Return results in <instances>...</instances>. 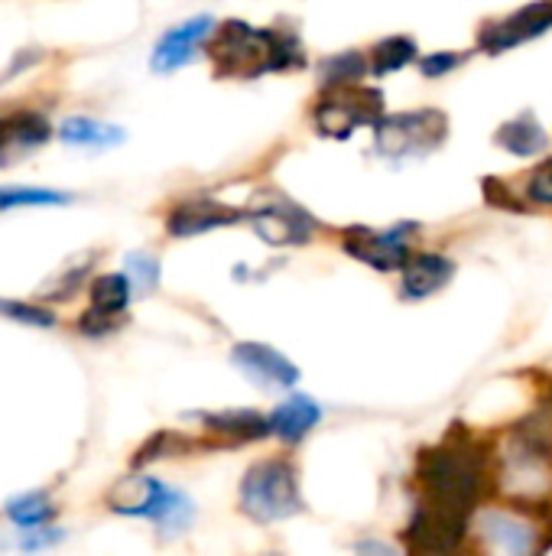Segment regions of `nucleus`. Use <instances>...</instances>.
I'll use <instances>...</instances> for the list:
<instances>
[{"label": "nucleus", "instance_id": "nucleus-8", "mask_svg": "<svg viewBox=\"0 0 552 556\" xmlns=\"http://www.w3.org/2000/svg\"><path fill=\"white\" fill-rule=\"evenodd\" d=\"M416 231H420V225H413V222H400V225L384 228V231L351 225L342 235V248L355 261H361V264H368V267H374L381 274H390V270H403V264L410 261V244H413L410 238Z\"/></svg>", "mask_w": 552, "mask_h": 556}, {"label": "nucleus", "instance_id": "nucleus-21", "mask_svg": "<svg viewBox=\"0 0 552 556\" xmlns=\"http://www.w3.org/2000/svg\"><path fill=\"white\" fill-rule=\"evenodd\" d=\"M495 140L508 153H514V156H537V153H543L550 147V134L543 130V124L530 111L511 117L508 124H501L498 134H495Z\"/></svg>", "mask_w": 552, "mask_h": 556}, {"label": "nucleus", "instance_id": "nucleus-10", "mask_svg": "<svg viewBox=\"0 0 552 556\" xmlns=\"http://www.w3.org/2000/svg\"><path fill=\"white\" fill-rule=\"evenodd\" d=\"M133 300V283L127 274H101L91 283V309L78 319V332L88 339H104L124 326V313Z\"/></svg>", "mask_w": 552, "mask_h": 556}, {"label": "nucleus", "instance_id": "nucleus-14", "mask_svg": "<svg viewBox=\"0 0 552 556\" xmlns=\"http://www.w3.org/2000/svg\"><path fill=\"white\" fill-rule=\"evenodd\" d=\"M231 362L251 381L267 384V388H293L299 381V368L286 355H280L277 349L260 345V342H238L231 352Z\"/></svg>", "mask_w": 552, "mask_h": 556}, {"label": "nucleus", "instance_id": "nucleus-23", "mask_svg": "<svg viewBox=\"0 0 552 556\" xmlns=\"http://www.w3.org/2000/svg\"><path fill=\"white\" fill-rule=\"evenodd\" d=\"M3 511H7V518H10L20 531H26V528H42V525H49V521L55 518V505H52L49 495H42V492L16 495V498L7 502Z\"/></svg>", "mask_w": 552, "mask_h": 556}, {"label": "nucleus", "instance_id": "nucleus-22", "mask_svg": "<svg viewBox=\"0 0 552 556\" xmlns=\"http://www.w3.org/2000/svg\"><path fill=\"white\" fill-rule=\"evenodd\" d=\"M416 59H420V49H416V42H413L410 36H387V39H381V42L371 49V55H368L374 75L400 72V68H407V65L416 62Z\"/></svg>", "mask_w": 552, "mask_h": 556}, {"label": "nucleus", "instance_id": "nucleus-30", "mask_svg": "<svg viewBox=\"0 0 552 556\" xmlns=\"http://www.w3.org/2000/svg\"><path fill=\"white\" fill-rule=\"evenodd\" d=\"M459 65H462V55H459V52H433V55L420 59V72H423L426 78L446 75V72H452V68H459Z\"/></svg>", "mask_w": 552, "mask_h": 556}, {"label": "nucleus", "instance_id": "nucleus-28", "mask_svg": "<svg viewBox=\"0 0 552 556\" xmlns=\"http://www.w3.org/2000/svg\"><path fill=\"white\" fill-rule=\"evenodd\" d=\"M524 195H527L530 202H537V205H552V156L550 160H543V163L530 173V179H527V186H524Z\"/></svg>", "mask_w": 552, "mask_h": 556}, {"label": "nucleus", "instance_id": "nucleus-25", "mask_svg": "<svg viewBox=\"0 0 552 556\" xmlns=\"http://www.w3.org/2000/svg\"><path fill=\"white\" fill-rule=\"evenodd\" d=\"M371 68L368 55L361 52H342V55H329L319 62V78L322 85H348V81H358L364 72Z\"/></svg>", "mask_w": 552, "mask_h": 556}, {"label": "nucleus", "instance_id": "nucleus-9", "mask_svg": "<svg viewBox=\"0 0 552 556\" xmlns=\"http://www.w3.org/2000/svg\"><path fill=\"white\" fill-rule=\"evenodd\" d=\"M465 531H468L465 511H455L426 498L423 505H416L403 531V541L410 554H449L465 541Z\"/></svg>", "mask_w": 552, "mask_h": 556}, {"label": "nucleus", "instance_id": "nucleus-12", "mask_svg": "<svg viewBox=\"0 0 552 556\" xmlns=\"http://www.w3.org/2000/svg\"><path fill=\"white\" fill-rule=\"evenodd\" d=\"M215 26H218L215 16L198 13V16H189L185 23L166 29L163 39H159L156 49H153V59H150L153 72H176V68L189 65V62L195 59L198 46L208 42V36L215 33Z\"/></svg>", "mask_w": 552, "mask_h": 556}, {"label": "nucleus", "instance_id": "nucleus-17", "mask_svg": "<svg viewBox=\"0 0 552 556\" xmlns=\"http://www.w3.org/2000/svg\"><path fill=\"white\" fill-rule=\"evenodd\" d=\"M59 140L68 147H85V150H111V147H120L127 140V130L117 124L98 121V117L75 114V117H65L59 124Z\"/></svg>", "mask_w": 552, "mask_h": 556}, {"label": "nucleus", "instance_id": "nucleus-2", "mask_svg": "<svg viewBox=\"0 0 552 556\" xmlns=\"http://www.w3.org/2000/svg\"><path fill=\"white\" fill-rule=\"evenodd\" d=\"M485 472H488L485 453L472 443H452V440L436 450H426L416 463V476L426 498L465 515L475 508L485 489Z\"/></svg>", "mask_w": 552, "mask_h": 556}, {"label": "nucleus", "instance_id": "nucleus-18", "mask_svg": "<svg viewBox=\"0 0 552 556\" xmlns=\"http://www.w3.org/2000/svg\"><path fill=\"white\" fill-rule=\"evenodd\" d=\"M322 420V407L306 397V394H293L290 401H283L273 414H270V427L273 437L286 440V443H299L306 433H312Z\"/></svg>", "mask_w": 552, "mask_h": 556}, {"label": "nucleus", "instance_id": "nucleus-3", "mask_svg": "<svg viewBox=\"0 0 552 556\" xmlns=\"http://www.w3.org/2000/svg\"><path fill=\"white\" fill-rule=\"evenodd\" d=\"M241 511L257 525L290 521L303 511L299 472L290 459H264L244 472Z\"/></svg>", "mask_w": 552, "mask_h": 556}, {"label": "nucleus", "instance_id": "nucleus-1", "mask_svg": "<svg viewBox=\"0 0 552 556\" xmlns=\"http://www.w3.org/2000/svg\"><path fill=\"white\" fill-rule=\"evenodd\" d=\"M208 59L221 78H260L303 65V42L293 33L257 29L244 20H224L208 36Z\"/></svg>", "mask_w": 552, "mask_h": 556}, {"label": "nucleus", "instance_id": "nucleus-5", "mask_svg": "<svg viewBox=\"0 0 552 556\" xmlns=\"http://www.w3.org/2000/svg\"><path fill=\"white\" fill-rule=\"evenodd\" d=\"M446 137H449V117L436 108L384 114L374 124V147L381 156L394 163L429 156L433 150L442 147Z\"/></svg>", "mask_w": 552, "mask_h": 556}, {"label": "nucleus", "instance_id": "nucleus-7", "mask_svg": "<svg viewBox=\"0 0 552 556\" xmlns=\"http://www.w3.org/2000/svg\"><path fill=\"white\" fill-rule=\"evenodd\" d=\"M244 222L257 231V238L270 248H303L316 235V218L293 199L277 189L254 192L251 205L244 208Z\"/></svg>", "mask_w": 552, "mask_h": 556}, {"label": "nucleus", "instance_id": "nucleus-24", "mask_svg": "<svg viewBox=\"0 0 552 556\" xmlns=\"http://www.w3.org/2000/svg\"><path fill=\"white\" fill-rule=\"evenodd\" d=\"M72 202L62 189H42V186H0V212L10 208H33V205H65Z\"/></svg>", "mask_w": 552, "mask_h": 556}, {"label": "nucleus", "instance_id": "nucleus-11", "mask_svg": "<svg viewBox=\"0 0 552 556\" xmlns=\"http://www.w3.org/2000/svg\"><path fill=\"white\" fill-rule=\"evenodd\" d=\"M547 29H552V0H540V3L521 7L517 13H511L504 20L488 23L478 33V46L488 55H498V52H508V49H514L521 42H530V39L543 36Z\"/></svg>", "mask_w": 552, "mask_h": 556}, {"label": "nucleus", "instance_id": "nucleus-29", "mask_svg": "<svg viewBox=\"0 0 552 556\" xmlns=\"http://www.w3.org/2000/svg\"><path fill=\"white\" fill-rule=\"evenodd\" d=\"M23 534H26V538H20V547H23V551H46V547H55V544L62 541V531H59V528H49V525H42V528H26Z\"/></svg>", "mask_w": 552, "mask_h": 556}, {"label": "nucleus", "instance_id": "nucleus-26", "mask_svg": "<svg viewBox=\"0 0 552 556\" xmlns=\"http://www.w3.org/2000/svg\"><path fill=\"white\" fill-rule=\"evenodd\" d=\"M124 274L130 277L137 293H153L159 287V261L146 251H133L124 261Z\"/></svg>", "mask_w": 552, "mask_h": 556}, {"label": "nucleus", "instance_id": "nucleus-15", "mask_svg": "<svg viewBox=\"0 0 552 556\" xmlns=\"http://www.w3.org/2000/svg\"><path fill=\"white\" fill-rule=\"evenodd\" d=\"M400 296L403 300H429L433 293H439L452 277H455V264L446 254H410V261L400 270Z\"/></svg>", "mask_w": 552, "mask_h": 556}, {"label": "nucleus", "instance_id": "nucleus-20", "mask_svg": "<svg viewBox=\"0 0 552 556\" xmlns=\"http://www.w3.org/2000/svg\"><path fill=\"white\" fill-rule=\"evenodd\" d=\"M205 430L238 440V443H251V440H264L273 433L270 417L257 414V410H218V414H202Z\"/></svg>", "mask_w": 552, "mask_h": 556}, {"label": "nucleus", "instance_id": "nucleus-4", "mask_svg": "<svg viewBox=\"0 0 552 556\" xmlns=\"http://www.w3.org/2000/svg\"><path fill=\"white\" fill-rule=\"evenodd\" d=\"M107 508L124 518H146L163 534H182L195 518L189 495L150 476H133L117 482L114 492L107 495Z\"/></svg>", "mask_w": 552, "mask_h": 556}, {"label": "nucleus", "instance_id": "nucleus-27", "mask_svg": "<svg viewBox=\"0 0 552 556\" xmlns=\"http://www.w3.org/2000/svg\"><path fill=\"white\" fill-rule=\"evenodd\" d=\"M0 316L10 323L33 326V329H52L55 326L52 309H46L39 303H23V300H0Z\"/></svg>", "mask_w": 552, "mask_h": 556}, {"label": "nucleus", "instance_id": "nucleus-6", "mask_svg": "<svg viewBox=\"0 0 552 556\" xmlns=\"http://www.w3.org/2000/svg\"><path fill=\"white\" fill-rule=\"evenodd\" d=\"M384 117V94L358 81L329 85L312 108V124L329 140H348L358 127H374Z\"/></svg>", "mask_w": 552, "mask_h": 556}, {"label": "nucleus", "instance_id": "nucleus-13", "mask_svg": "<svg viewBox=\"0 0 552 556\" xmlns=\"http://www.w3.org/2000/svg\"><path fill=\"white\" fill-rule=\"evenodd\" d=\"M234 222H244V208L224 205V202H218L211 195H195V199L179 202L169 212L166 231L172 238H195V235H205V231H215V228H228Z\"/></svg>", "mask_w": 552, "mask_h": 556}, {"label": "nucleus", "instance_id": "nucleus-19", "mask_svg": "<svg viewBox=\"0 0 552 556\" xmlns=\"http://www.w3.org/2000/svg\"><path fill=\"white\" fill-rule=\"evenodd\" d=\"M478 531L498 547L514 556H527L537 551V531L511 515H498V511H485L478 518Z\"/></svg>", "mask_w": 552, "mask_h": 556}, {"label": "nucleus", "instance_id": "nucleus-16", "mask_svg": "<svg viewBox=\"0 0 552 556\" xmlns=\"http://www.w3.org/2000/svg\"><path fill=\"white\" fill-rule=\"evenodd\" d=\"M52 137V124L46 114L36 111H20L0 121V166H7L10 160H20L23 153L49 143Z\"/></svg>", "mask_w": 552, "mask_h": 556}]
</instances>
